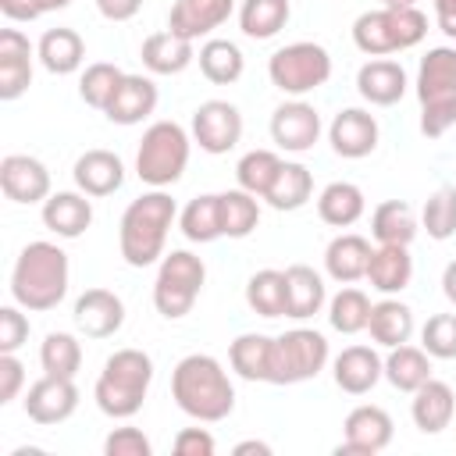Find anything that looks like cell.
<instances>
[{
	"label": "cell",
	"mask_w": 456,
	"mask_h": 456,
	"mask_svg": "<svg viewBox=\"0 0 456 456\" xmlns=\"http://www.w3.org/2000/svg\"><path fill=\"white\" fill-rule=\"evenodd\" d=\"M370 299L363 289H338L328 303V324L342 335H356V331H367V321H370Z\"/></svg>",
	"instance_id": "cell-42"
},
{
	"label": "cell",
	"mask_w": 456,
	"mask_h": 456,
	"mask_svg": "<svg viewBox=\"0 0 456 456\" xmlns=\"http://www.w3.org/2000/svg\"><path fill=\"white\" fill-rule=\"evenodd\" d=\"M196 61H200L203 78L214 82V86H232V82H239L242 71H246V57H242V50H239L232 39H207V43L200 46Z\"/></svg>",
	"instance_id": "cell-36"
},
{
	"label": "cell",
	"mask_w": 456,
	"mask_h": 456,
	"mask_svg": "<svg viewBox=\"0 0 456 456\" xmlns=\"http://www.w3.org/2000/svg\"><path fill=\"white\" fill-rule=\"evenodd\" d=\"M39 363H43V374L75 378L82 367V342L71 331H50L39 346Z\"/></svg>",
	"instance_id": "cell-43"
},
{
	"label": "cell",
	"mask_w": 456,
	"mask_h": 456,
	"mask_svg": "<svg viewBox=\"0 0 456 456\" xmlns=\"http://www.w3.org/2000/svg\"><path fill=\"white\" fill-rule=\"evenodd\" d=\"M370 235L378 242H392V246H410L417 235V217L413 207L406 200H385L374 207L370 214Z\"/></svg>",
	"instance_id": "cell-39"
},
{
	"label": "cell",
	"mask_w": 456,
	"mask_h": 456,
	"mask_svg": "<svg viewBox=\"0 0 456 456\" xmlns=\"http://www.w3.org/2000/svg\"><path fill=\"white\" fill-rule=\"evenodd\" d=\"M242 139V114L235 103L228 100H207L192 110V142L210 153L221 157L228 150H235Z\"/></svg>",
	"instance_id": "cell-11"
},
{
	"label": "cell",
	"mask_w": 456,
	"mask_h": 456,
	"mask_svg": "<svg viewBox=\"0 0 456 456\" xmlns=\"http://www.w3.org/2000/svg\"><path fill=\"white\" fill-rule=\"evenodd\" d=\"M246 303L260 317H281L285 314V271L264 267L246 281Z\"/></svg>",
	"instance_id": "cell-44"
},
{
	"label": "cell",
	"mask_w": 456,
	"mask_h": 456,
	"mask_svg": "<svg viewBox=\"0 0 456 456\" xmlns=\"http://www.w3.org/2000/svg\"><path fill=\"white\" fill-rule=\"evenodd\" d=\"M324 303H328V289L314 267H306V264L285 267V317L310 321L314 314H321Z\"/></svg>",
	"instance_id": "cell-27"
},
{
	"label": "cell",
	"mask_w": 456,
	"mask_h": 456,
	"mask_svg": "<svg viewBox=\"0 0 456 456\" xmlns=\"http://www.w3.org/2000/svg\"><path fill=\"white\" fill-rule=\"evenodd\" d=\"M96 11L107 21H132L142 11V0H96Z\"/></svg>",
	"instance_id": "cell-52"
},
{
	"label": "cell",
	"mask_w": 456,
	"mask_h": 456,
	"mask_svg": "<svg viewBox=\"0 0 456 456\" xmlns=\"http://www.w3.org/2000/svg\"><path fill=\"white\" fill-rule=\"evenodd\" d=\"M103 452L107 456H153V442L139 428H114L103 438Z\"/></svg>",
	"instance_id": "cell-48"
},
{
	"label": "cell",
	"mask_w": 456,
	"mask_h": 456,
	"mask_svg": "<svg viewBox=\"0 0 456 456\" xmlns=\"http://www.w3.org/2000/svg\"><path fill=\"white\" fill-rule=\"evenodd\" d=\"M28 342V317L14 306H0V353H18Z\"/></svg>",
	"instance_id": "cell-49"
},
{
	"label": "cell",
	"mask_w": 456,
	"mask_h": 456,
	"mask_svg": "<svg viewBox=\"0 0 456 456\" xmlns=\"http://www.w3.org/2000/svg\"><path fill=\"white\" fill-rule=\"evenodd\" d=\"M328 338L314 328H292L271 342V370L267 385H299L324 370Z\"/></svg>",
	"instance_id": "cell-10"
},
{
	"label": "cell",
	"mask_w": 456,
	"mask_h": 456,
	"mask_svg": "<svg viewBox=\"0 0 456 456\" xmlns=\"http://www.w3.org/2000/svg\"><path fill=\"white\" fill-rule=\"evenodd\" d=\"M171 399L185 417L217 424L235 410V385L221 360L210 353H189L171 370Z\"/></svg>",
	"instance_id": "cell-1"
},
{
	"label": "cell",
	"mask_w": 456,
	"mask_h": 456,
	"mask_svg": "<svg viewBox=\"0 0 456 456\" xmlns=\"http://www.w3.org/2000/svg\"><path fill=\"white\" fill-rule=\"evenodd\" d=\"M442 292H445V299L456 306V260H449L445 271H442Z\"/></svg>",
	"instance_id": "cell-55"
},
{
	"label": "cell",
	"mask_w": 456,
	"mask_h": 456,
	"mask_svg": "<svg viewBox=\"0 0 456 456\" xmlns=\"http://www.w3.org/2000/svg\"><path fill=\"white\" fill-rule=\"evenodd\" d=\"M214 449H217V442L207 428H182L175 435V452L178 456H214Z\"/></svg>",
	"instance_id": "cell-51"
},
{
	"label": "cell",
	"mask_w": 456,
	"mask_h": 456,
	"mask_svg": "<svg viewBox=\"0 0 456 456\" xmlns=\"http://www.w3.org/2000/svg\"><path fill=\"white\" fill-rule=\"evenodd\" d=\"M267 78L285 96H306V93L321 89L331 78V53L321 43H314V39L289 43V46L271 53Z\"/></svg>",
	"instance_id": "cell-9"
},
{
	"label": "cell",
	"mask_w": 456,
	"mask_h": 456,
	"mask_svg": "<svg viewBox=\"0 0 456 456\" xmlns=\"http://www.w3.org/2000/svg\"><path fill=\"white\" fill-rule=\"evenodd\" d=\"M0 189L11 203H43L50 196V171L39 157L7 153L0 160Z\"/></svg>",
	"instance_id": "cell-18"
},
{
	"label": "cell",
	"mask_w": 456,
	"mask_h": 456,
	"mask_svg": "<svg viewBox=\"0 0 456 456\" xmlns=\"http://www.w3.org/2000/svg\"><path fill=\"white\" fill-rule=\"evenodd\" d=\"M192 135L178 121H153L135 150V175L150 189H167L185 175Z\"/></svg>",
	"instance_id": "cell-7"
},
{
	"label": "cell",
	"mask_w": 456,
	"mask_h": 456,
	"mask_svg": "<svg viewBox=\"0 0 456 456\" xmlns=\"http://www.w3.org/2000/svg\"><path fill=\"white\" fill-rule=\"evenodd\" d=\"M71 321H75V328H78L86 338H110V335H118L121 324H125V303H121V296L110 292V289H86V292L75 299Z\"/></svg>",
	"instance_id": "cell-17"
},
{
	"label": "cell",
	"mask_w": 456,
	"mask_h": 456,
	"mask_svg": "<svg viewBox=\"0 0 456 456\" xmlns=\"http://www.w3.org/2000/svg\"><path fill=\"white\" fill-rule=\"evenodd\" d=\"M271 335L260 331H242L239 338H232L228 346V363L242 381H267L271 370Z\"/></svg>",
	"instance_id": "cell-34"
},
{
	"label": "cell",
	"mask_w": 456,
	"mask_h": 456,
	"mask_svg": "<svg viewBox=\"0 0 456 456\" xmlns=\"http://www.w3.org/2000/svg\"><path fill=\"white\" fill-rule=\"evenodd\" d=\"M157 100H160V93H157V82L150 75H125L118 82V89H114V96H110L103 114H107L110 125H125L128 128V125L146 121L157 110Z\"/></svg>",
	"instance_id": "cell-19"
},
{
	"label": "cell",
	"mask_w": 456,
	"mask_h": 456,
	"mask_svg": "<svg viewBox=\"0 0 456 456\" xmlns=\"http://www.w3.org/2000/svg\"><path fill=\"white\" fill-rule=\"evenodd\" d=\"M139 57L150 75H182L196 61V46H192V39H182L171 28H164V32H153L142 39Z\"/></svg>",
	"instance_id": "cell-28"
},
{
	"label": "cell",
	"mask_w": 456,
	"mask_h": 456,
	"mask_svg": "<svg viewBox=\"0 0 456 456\" xmlns=\"http://www.w3.org/2000/svg\"><path fill=\"white\" fill-rule=\"evenodd\" d=\"M232 452H235V456H249V452H256V456H271V445H267V442H256V438H246V442H239Z\"/></svg>",
	"instance_id": "cell-56"
},
{
	"label": "cell",
	"mask_w": 456,
	"mask_h": 456,
	"mask_svg": "<svg viewBox=\"0 0 456 456\" xmlns=\"http://www.w3.org/2000/svg\"><path fill=\"white\" fill-rule=\"evenodd\" d=\"M435 4V21L438 28L456 43V0H431Z\"/></svg>",
	"instance_id": "cell-54"
},
{
	"label": "cell",
	"mask_w": 456,
	"mask_h": 456,
	"mask_svg": "<svg viewBox=\"0 0 456 456\" xmlns=\"http://www.w3.org/2000/svg\"><path fill=\"white\" fill-rule=\"evenodd\" d=\"M420 346L431 360H456V314H435L420 328Z\"/></svg>",
	"instance_id": "cell-47"
},
{
	"label": "cell",
	"mask_w": 456,
	"mask_h": 456,
	"mask_svg": "<svg viewBox=\"0 0 456 456\" xmlns=\"http://www.w3.org/2000/svg\"><path fill=\"white\" fill-rule=\"evenodd\" d=\"M71 175L86 196H110L125 185V160L110 150H86L75 160Z\"/></svg>",
	"instance_id": "cell-25"
},
{
	"label": "cell",
	"mask_w": 456,
	"mask_h": 456,
	"mask_svg": "<svg viewBox=\"0 0 456 456\" xmlns=\"http://www.w3.org/2000/svg\"><path fill=\"white\" fill-rule=\"evenodd\" d=\"M281 164L285 160L274 150H249L235 164V182H239V189H246L256 200H264L267 189H271V182H274V175L281 171Z\"/></svg>",
	"instance_id": "cell-41"
},
{
	"label": "cell",
	"mask_w": 456,
	"mask_h": 456,
	"mask_svg": "<svg viewBox=\"0 0 456 456\" xmlns=\"http://www.w3.org/2000/svg\"><path fill=\"white\" fill-rule=\"evenodd\" d=\"M413 278V256L410 246H392V242H378V249L370 253L367 264V281L370 289H378L381 296H399Z\"/></svg>",
	"instance_id": "cell-29"
},
{
	"label": "cell",
	"mask_w": 456,
	"mask_h": 456,
	"mask_svg": "<svg viewBox=\"0 0 456 456\" xmlns=\"http://www.w3.org/2000/svg\"><path fill=\"white\" fill-rule=\"evenodd\" d=\"M310 196H314V175H310L299 160H285L281 171L274 175V182H271L264 203L274 207V210H285V214H289V210L306 207Z\"/></svg>",
	"instance_id": "cell-35"
},
{
	"label": "cell",
	"mask_w": 456,
	"mask_h": 456,
	"mask_svg": "<svg viewBox=\"0 0 456 456\" xmlns=\"http://www.w3.org/2000/svg\"><path fill=\"white\" fill-rule=\"evenodd\" d=\"M121 78H125V71H121L118 64L96 61V64H89V68L82 71V78H78V96H82L89 107L107 110V103H110V96H114V89H118Z\"/></svg>",
	"instance_id": "cell-46"
},
{
	"label": "cell",
	"mask_w": 456,
	"mask_h": 456,
	"mask_svg": "<svg viewBox=\"0 0 456 456\" xmlns=\"http://www.w3.org/2000/svg\"><path fill=\"white\" fill-rule=\"evenodd\" d=\"M36 46L21 28H4L0 32V100H18L32 86V64H36Z\"/></svg>",
	"instance_id": "cell-16"
},
{
	"label": "cell",
	"mask_w": 456,
	"mask_h": 456,
	"mask_svg": "<svg viewBox=\"0 0 456 456\" xmlns=\"http://www.w3.org/2000/svg\"><path fill=\"white\" fill-rule=\"evenodd\" d=\"M406 68L399 61H388V57H374L367 61L360 71H356V93L370 103V107H392L406 96Z\"/></svg>",
	"instance_id": "cell-22"
},
{
	"label": "cell",
	"mask_w": 456,
	"mask_h": 456,
	"mask_svg": "<svg viewBox=\"0 0 456 456\" xmlns=\"http://www.w3.org/2000/svg\"><path fill=\"white\" fill-rule=\"evenodd\" d=\"M0 11L7 21H36L43 14L39 0H0Z\"/></svg>",
	"instance_id": "cell-53"
},
{
	"label": "cell",
	"mask_w": 456,
	"mask_h": 456,
	"mask_svg": "<svg viewBox=\"0 0 456 456\" xmlns=\"http://www.w3.org/2000/svg\"><path fill=\"white\" fill-rule=\"evenodd\" d=\"M36 57L50 75H75L86 61V43L75 28H46L36 43Z\"/></svg>",
	"instance_id": "cell-30"
},
{
	"label": "cell",
	"mask_w": 456,
	"mask_h": 456,
	"mask_svg": "<svg viewBox=\"0 0 456 456\" xmlns=\"http://www.w3.org/2000/svg\"><path fill=\"white\" fill-rule=\"evenodd\" d=\"M153 381V360L142 349H118L107 356L96 385H93V399L100 406V413L114 417V420H128L142 410L146 392Z\"/></svg>",
	"instance_id": "cell-4"
},
{
	"label": "cell",
	"mask_w": 456,
	"mask_h": 456,
	"mask_svg": "<svg viewBox=\"0 0 456 456\" xmlns=\"http://www.w3.org/2000/svg\"><path fill=\"white\" fill-rule=\"evenodd\" d=\"M367 331H370V338H374L378 346L395 349V346H403V342H410V338H413V310H410L403 299L385 296L381 303H374V306H370Z\"/></svg>",
	"instance_id": "cell-31"
},
{
	"label": "cell",
	"mask_w": 456,
	"mask_h": 456,
	"mask_svg": "<svg viewBox=\"0 0 456 456\" xmlns=\"http://www.w3.org/2000/svg\"><path fill=\"white\" fill-rule=\"evenodd\" d=\"M260 224V200L246 189H228L221 192V235L228 239H246Z\"/></svg>",
	"instance_id": "cell-40"
},
{
	"label": "cell",
	"mask_w": 456,
	"mask_h": 456,
	"mask_svg": "<svg viewBox=\"0 0 456 456\" xmlns=\"http://www.w3.org/2000/svg\"><path fill=\"white\" fill-rule=\"evenodd\" d=\"M68 4H75V0H39V7H43V14H46V11H64Z\"/></svg>",
	"instance_id": "cell-57"
},
{
	"label": "cell",
	"mask_w": 456,
	"mask_h": 456,
	"mask_svg": "<svg viewBox=\"0 0 456 456\" xmlns=\"http://www.w3.org/2000/svg\"><path fill=\"white\" fill-rule=\"evenodd\" d=\"M331 378L346 395H367L385 378V360L370 346H346L331 363Z\"/></svg>",
	"instance_id": "cell-20"
},
{
	"label": "cell",
	"mask_w": 456,
	"mask_h": 456,
	"mask_svg": "<svg viewBox=\"0 0 456 456\" xmlns=\"http://www.w3.org/2000/svg\"><path fill=\"white\" fill-rule=\"evenodd\" d=\"M428 36V14L413 7H374L353 21V43L367 57H388L413 50Z\"/></svg>",
	"instance_id": "cell-6"
},
{
	"label": "cell",
	"mask_w": 456,
	"mask_h": 456,
	"mask_svg": "<svg viewBox=\"0 0 456 456\" xmlns=\"http://www.w3.org/2000/svg\"><path fill=\"white\" fill-rule=\"evenodd\" d=\"M420 132L442 139L456 125V46H431L417 68Z\"/></svg>",
	"instance_id": "cell-5"
},
{
	"label": "cell",
	"mask_w": 456,
	"mask_h": 456,
	"mask_svg": "<svg viewBox=\"0 0 456 456\" xmlns=\"http://www.w3.org/2000/svg\"><path fill=\"white\" fill-rule=\"evenodd\" d=\"M367 210V200H363V189L353 185V182H331L321 189L317 196V217L331 228H349L363 217Z\"/></svg>",
	"instance_id": "cell-32"
},
{
	"label": "cell",
	"mask_w": 456,
	"mask_h": 456,
	"mask_svg": "<svg viewBox=\"0 0 456 456\" xmlns=\"http://www.w3.org/2000/svg\"><path fill=\"white\" fill-rule=\"evenodd\" d=\"M452 413H456V392H452V385H445L438 378H428L413 392L410 417H413V424H417L420 435H442L452 424Z\"/></svg>",
	"instance_id": "cell-23"
},
{
	"label": "cell",
	"mask_w": 456,
	"mask_h": 456,
	"mask_svg": "<svg viewBox=\"0 0 456 456\" xmlns=\"http://www.w3.org/2000/svg\"><path fill=\"white\" fill-rule=\"evenodd\" d=\"M378 118L363 107H342L328 125V142L342 160H363L378 150Z\"/></svg>",
	"instance_id": "cell-15"
},
{
	"label": "cell",
	"mask_w": 456,
	"mask_h": 456,
	"mask_svg": "<svg viewBox=\"0 0 456 456\" xmlns=\"http://www.w3.org/2000/svg\"><path fill=\"white\" fill-rule=\"evenodd\" d=\"M235 11V0H175L171 14H167V28L182 39H200L210 36L214 28H221Z\"/></svg>",
	"instance_id": "cell-21"
},
{
	"label": "cell",
	"mask_w": 456,
	"mask_h": 456,
	"mask_svg": "<svg viewBox=\"0 0 456 456\" xmlns=\"http://www.w3.org/2000/svg\"><path fill=\"white\" fill-rule=\"evenodd\" d=\"M271 139L285 153H310L321 139V114L306 100H285L271 114Z\"/></svg>",
	"instance_id": "cell-13"
},
{
	"label": "cell",
	"mask_w": 456,
	"mask_h": 456,
	"mask_svg": "<svg viewBox=\"0 0 456 456\" xmlns=\"http://www.w3.org/2000/svg\"><path fill=\"white\" fill-rule=\"evenodd\" d=\"M292 18L289 0H242L239 4V28L249 39H274Z\"/></svg>",
	"instance_id": "cell-37"
},
{
	"label": "cell",
	"mask_w": 456,
	"mask_h": 456,
	"mask_svg": "<svg viewBox=\"0 0 456 456\" xmlns=\"http://www.w3.org/2000/svg\"><path fill=\"white\" fill-rule=\"evenodd\" d=\"M71 267L57 242H28L11 267V299L28 314H46L68 296Z\"/></svg>",
	"instance_id": "cell-2"
},
{
	"label": "cell",
	"mask_w": 456,
	"mask_h": 456,
	"mask_svg": "<svg viewBox=\"0 0 456 456\" xmlns=\"http://www.w3.org/2000/svg\"><path fill=\"white\" fill-rule=\"evenodd\" d=\"M25 388V363L14 353H0V406L14 403Z\"/></svg>",
	"instance_id": "cell-50"
},
{
	"label": "cell",
	"mask_w": 456,
	"mask_h": 456,
	"mask_svg": "<svg viewBox=\"0 0 456 456\" xmlns=\"http://www.w3.org/2000/svg\"><path fill=\"white\" fill-rule=\"evenodd\" d=\"M381 4H385V7H413L417 0H381Z\"/></svg>",
	"instance_id": "cell-58"
},
{
	"label": "cell",
	"mask_w": 456,
	"mask_h": 456,
	"mask_svg": "<svg viewBox=\"0 0 456 456\" xmlns=\"http://www.w3.org/2000/svg\"><path fill=\"white\" fill-rule=\"evenodd\" d=\"M175 217H178V207L164 189H153V192H142L139 200H132L118 224V249H121L125 264L128 267L157 264L164 256V242H167Z\"/></svg>",
	"instance_id": "cell-3"
},
{
	"label": "cell",
	"mask_w": 456,
	"mask_h": 456,
	"mask_svg": "<svg viewBox=\"0 0 456 456\" xmlns=\"http://www.w3.org/2000/svg\"><path fill=\"white\" fill-rule=\"evenodd\" d=\"M178 228L189 242L221 239V192H203V196L189 200L178 214Z\"/></svg>",
	"instance_id": "cell-38"
},
{
	"label": "cell",
	"mask_w": 456,
	"mask_h": 456,
	"mask_svg": "<svg viewBox=\"0 0 456 456\" xmlns=\"http://www.w3.org/2000/svg\"><path fill=\"white\" fill-rule=\"evenodd\" d=\"M43 228L53 232L57 239H78L93 224V203L89 196L78 192H50L43 200Z\"/></svg>",
	"instance_id": "cell-24"
},
{
	"label": "cell",
	"mask_w": 456,
	"mask_h": 456,
	"mask_svg": "<svg viewBox=\"0 0 456 456\" xmlns=\"http://www.w3.org/2000/svg\"><path fill=\"white\" fill-rule=\"evenodd\" d=\"M420 224L435 242H445L456 235V185H442L424 200Z\"/></svg>",
	"instance_id": "cell-45"
},
{
	"label": "cell",
	"mask_w": 456,
	"mask_h": 456,
	"mask_svg": "<svg viewBox=\"0 0 456 456\" xmlns=\"http://www.w3.org/2000/svg\"><path fill=\"white\" fill-rule=\"evenodd\" d=\"M21 406H25V417H28L32 424H43V428L64 424V420L78 410V385H75V378L43 374L39 381L28 385Z\"/></svg>",
	"instance_id": "cell-14"
},
{
	"label": "cell",
	"mask_w": 456,
	"mask_h": 456,
	"mask_svg": "<svg viewBox=\"0 0 456 456\" xmlns=\"http://www.w3.org/2000/svg\"><path fill=\"white\" fill-rule=\"evenodd\" d=\"M370 242L356 232H342L328 242L324 249V271L331 281L338 285H353L360 278H367V264H370Z\"/></svg>",
	"instance_id": "cell-26"
},
{
	"label": "cell",
	"mask_w": 456,
	"mask_h": 456,
	"mask_svg": "<svg viewBox=\"0 0 456 456\" xmlns=\"http://www.w3.org/2000/svg\"><path fill=\"white\" fill-rule=\"evenodd\" d=\"M203 281H207V267L196 253L189 249H171L160 256V267H157V278H153V306L160 317L167 321H178L185 317L200 292H203Z\"/></svg>",
	"instance_id": "cell-8"
},
{
	"label": "cell",
	"mask_w": 456,
	"mask_h": 456,
	"mask_svg": "<svg viewBox=\"0 0 456 456\" xmlns=\"http://www.w3.org/2000/svg\"><path fill=\"white\" fill-rule=\"evenodd\" d=\"M342 445L335 449L338 456H378L388 449L392 435H395V424L388 417V410L374 406V403H363V406H353L346 413V424H342Z\"/></svg>",
	"instance_id": "cell-12"
},
{
	"label": "cell",
	"mask_w": 456,
	"mask_h": 456,
	"mask_svg": "<svg viewBox=\"0 0 456 456\" xmlns=\"http://www.w3.org/2000/svg\"><path fill=\"white\" fill-rule=\"evenodd\" d=\"M428 378H431V356H428L424 346L403 342V346L388 349V356H385V381H388L392 388L413 395Z\"/></svg>",
	"instance_id": "cell-33"
}]
</instances>
